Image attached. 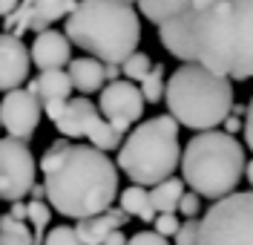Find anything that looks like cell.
<instances>
[{
	"label": "cell",
	"instance_id": "8992f818",
	"mask_svg": "<svg viewBox=\"0 0 253 245\" xmlns=\"http://www.w3.org/2000/svg\"><path fill=\"white\" fill-rule=\"evenodd\" d=\"M178 121L173 115H153L141 121L124 139L118 150V167L132 185H158L170 179L175 167H181L178 147Z\"/></svg>",
	"mask_w": 253,
	"mask_h": 245
},
{
	"label": "cell",
	"instance_id": "ba28073f",
	"mask_svg": "<svg viewBox=\"0 0 253 245\" xmlns=\"http://www.w3.org/2000/svg\"><path fill=\"white\" fill-rule=\"evenodd\" d=\"M98 110L101 107H95L86 96L69 98L66 113L55 121V127L63 139H89V145H95L104 153L107 150H121V136L124 133Z\"/></svg>",
	"mask_w": 253,
	"mask_h": 245
},
{
	"label": "cell",
	"instance_id": "5b68a950",
	"mask_svg": "<svg viewBox=\"0 0 253 245\" xmlns=\"http://www.w3.org/2000/svg\"><path fill=\"white\" fill-rule=\"evenodd\" d=\"M245 167V147L227 130L199 133L181 153V179L199 196H207L213 202L236 194Z\"/></svg>",
	"mask_w": 253,
	"mask_h": 245
},
{
	"label": "cell",
	"instance_id": "4316f807",
	"mask_svg": "<svg viewBox=\"0 0 253 245\" xmlns=\"http://www.w3.org/2000/svg\"><path fill=\"white\" fill-rule=\"evenodd\" d=\"M199 234H202V219H184L175 234V245H199Z\"/></svg>",
	"mask_w": 253,
	"mask_h": 245
},
{
	"label": "cell",
	"instance_id": "f546056e",
	"mask_svg": "<svg viewBox=\"0 0 253 245\" xmlns=\"http://www.w3.org/2000/svg\"><path fill=\"white\" fill-rule=\"evenodd\" d=\"M126 245H170L167 237H161L158 231H138L135 237H129Z\"/></svg>",
	"mask_w": 253,
	"mask_h": 245
},
{
	"label": "cell",
	"instance_id": "7c38bea8",
	"mask_svg": "<svg viewBox=\"0 0 253 245\" xmlns=\"http://www.w3.org/2000/svg\"><path fill=\"white\" fill-rule=\"evenodd\" d=\"M144 104H147V98H144L141 87H135L132 81H110L98 96L101 113L112 121L115 118H124L129 124L138 121L144 115Z\"/></svg>",
	"mask_w": 253,
	"mask_h": 245
},
{
	"label": "cell",
	"instance_id": "d4e9b609",
	"mask_svg": "<svg viewBox=\"0 0 253 245\" xmlns=\"http://www.w3.org/2000/svg\"><path fill=\"white\" fill-rule=\"evenodd\" d=\"M153 61H150V55L147 52H132L129 58H126L124 64H121V69H124L126 81H138L141 84L147 75H150V69H153Z\"/></svg>",
	"mask_w": 253,
	"mask_h": 245
},
{
	"label": "cell",
	"instance_id": "ffe728a7",
	"mask_svg": "<svg viewBox=\"0 0 253 245\" xmlns=\"http://www.w3.org/2000/svg\"><path fill=\"white\" fill-rule=\"evenodd\" d=\"M184 194H187V191H184V182L173 179V176L150 188V199H153V208H156L158 213H175Z\"/></svg>",
	"mask_w": 253,
	"mask_h": 245
},
{
	"label": "cell",
	"instance_id": "d6a6232c",
	"mask_svg": "<svg viewBox=\"0 0 253 245\" xmlns=\"http://www.w3.org/2000/svg\"><path fill=\"white\" fill-rule=\"evenodd\" d=\"M12 216L15 219H29V205H23V202H12Z\"/></svg>",
	"mask_w": 253,
	"mask_h": 245
},
{
	"label": "cell",
	"instance_id": "9c48e42d",
	"mask_svg": "<svg viewBox=\"0 0 253 245\" xmlns=\"http://www.w3.org/2000/svg\"><path fill=\"white\" fill-rule=\"evenodd\" d=\"M35 156L29 142L23 139H3L0 142V196L3 202H20L35 188Z\"/></svg>",
	"mask_w": 253,
	"mask_h": 245
},
{
	"label": "cell",
	"instance_id": "2e32d148",
	"mask_svg": "<svg viewBox=\"0 0 253 245\" xmlns=\"http://www.w3.org/2000/svg\"><path fill=\"white\" fill-rule=\"evenodd\" d=\"M126 219H129V213H126L124 208H110L107 213L78 219L75 231H78V237H81V243H84V245H104L112 231L124 228Z\"/></svg>",
	"mask_w": 253,
	"mask_h": 245
},
{
	"label": "cell",
	"instance_id": "74e56055",
	"mask_svg": "<svg viewBox=\"0 0 253 245\" xmlns=\"http://www.w3.org/2000/svg\"><path fill=\"white\" fill-rule=\"evenodd\" d=\"M245 179H248V185H251V191H253V159L248 162V167H245Z\"/></svg>",
	"mask_w": 253,
	"mask_h": 245
},
{
	"label": "cell",
	"instance_id": "4dcf8cb0",
	"mask_svg": "<svg viewBox=\"0 0 253 245\" xmlns=\"http://www.w3.org/2000/svg\"><path fill=\"white\" fill-rule=\"evenodd\" d=\"M66 98H49V101H43V115H46L49 121H58L63 113H66Z\"/></svg>",
	"mask_w": 253,
	"mask_h": 245
},
{
	"label": "cell",
	"instance_id": "8fae6325",
	"mask_svg": "<svg viewBox=\"0 0 253 245\" xmlns=\"http://www.w3.org/2000/svg\"><path fill=\"white\" fill-rule=\"evenodd\" d=\"M43 115V104L32 90H9L0 104V124L9 136L29 142Z\"/></svg>",
	"mask_w": 253,
	"mask_h": 245
},
{
	"label": "cell",
	"instance_id": "7402d4cb",
	"mask_svg": "<svg viewBox=\"0 0 253 245\" xmlns=\"http://www.w3.org/2000/svg\"><path fill=\"white\" fill-rule=\"evenodd\" d=\"M0 245H35V231L26 228L23 219H15L12 213H3V219H0Z\"/></svg>",
	"mask_w": 253,
	"mask_h": 245
},
{
	"label": "cell",
	"instance_id": "8d00e7d4",
	"mask_svg": "<svg viewBox=\"0 0 253 245\" xmlns=\"http://www.w3.org/2000/svg\"><path fill=\"white\" fill-rule=\"evenodd\" d=\"M121 72H124L121 64H107V81H121V78H118Z\"/></svg>",
	"mask_w": 253,
	"mask_h": 245
},
{
	"label": "cell",
	"instance_id": "44dd1931",
	"mask_svg": "<svg viewBox=\"0 0 253 245\" xmlns=\"http://www.w3.org/2000/svg\"><path fill=\"white\" fill-rule=\"evenodd\" d=\"M193 9V0H138V12H141L150 23L161 26L164 20L190 12Z\"/></svg>",
	"mask_w": 253,
	"mask_h": 245
},
{
	"label": "cell",
	"instance_id": "d6986e66",
	"mask_svg": "<svg viewBox=\"0 0 253 245\" xmlns=\"http://www.w3.org/2000/svg\"><path fill=\"white\" fill-rule=\"evenodd\" d=\"M121 208H124L129 216H138L141 222H156L158 211L153 208V199H150V191L144 185H129L121 191Z\"/></svg>",
	"mask_w": 253,
	"mask_h": 245
},
{
	"label": "cell",
	"instance_id": "30bf717a",
	"mask_svg": "<svg viewBox=\"0 0 253 245\" xmlns=\"http://www.w3.org/2000/svg\"><path fill=\"white\" fill-rule=\"evenodd\" d=\"M78 3L81 0H20L15 12L3 17V26H6V32L17 35V38L29 29L35 35H41L52 29V23L66 20L78 9Z\"/></svg>",
	"mask_w": 253,
	"mask_h": 245
},
{
	"label": "cell",
	"instance_id": "1f68e13d",
	"mask_svg": "<svg viewBox=\"0 0 253 245\" xmlns=\"http://www.w3.org/2000/svg\"><path fill=\"white\" fill-rule=\"evenodd\" d=\"M245 142H248V147L253 150V98H251V104H248V110H245Z\"/></svg>",
	"mask_w": 253,
	"mask_h": 245
},
{
	"label": "cell",
	"instance_id": "484cf974",
	"mask_svg": "<svg viewBox=\"0 0 253 245\" xmlns=\"http://www.w3.org/2000/svg\"><path fill=\"white\" fill-rule=\"evenodd\" d=\"M43 245H84L78 237V231L69 228V225H55V228L46 234Z\"/></svg>",
	"mask_w": 253,
	"mask_h": 245
},
{
	"label": "cell",
	"instance_id": "f1b7e54d",
	"mask_svg": "<svg viewBox=\"0 0 253 245\" xmlns=\"http://www.w3.org/2000/svg\"><path fill=\"white\" fill-rule=\"evenodd\" d=\"M153 225H156V231L161 234V237H175L178 228H181V222L175 219V213H158V219L153 222Z\"/></svg>",
	"mask_w": 253,
	"mask_h": 245
},
{
	"label": "cell",
	"instance_id": "277c9868",
	"mask_svg": "<svg viewBox=\"0 0 253 245\" xmlns=\"http://www.w3.org/2000/svg\"><path fill=\"white\" fill-rule=\"evenodd\" d=\"M167 110L181 127L216 130L233 115V81L205 64H181L167 81Z\"/></svg>",
	"mask_w": 253,
	"mask_h": 245
},
{
	"label": "cell",
	"instance_id": "ac0fdd59",
	"mask_svg": "<svg viewBox=\"0 0 253 245\" xmlns=\"http://www.w3.org/2000/svg\"><path fill=\"white\" fill-rule=\"evenodd\" d=\"M72 75L69 72H63V69H41V75L29 81V90L35 96L41 98V101H49V98H72Z\"/></svg>",
	"mask_w": 253,
	"mask_h": 245
},
{
	"label": "cell",
	"instance_id": "836d02e7",
	"mask_svg": "<svg viewBox=\"0 0 253 245\" xmlns=\"http://www.w3.org/2000/svg\"><path fill=\"white\" fill-rule=\"evenodd\" d=\"M126 243H129V240L124 237V231L118 228V231H112L110 237H107V243H104V245H126Z\"/></svg>",
	"mask_w": 253,
	"mask_h": 245
},
{
	"label": "cell",
	"instance_id": "e575fe53",
	"mask_svg": "<svg viewBox=\"0 0 253 245\" xmlns=\"http://www.w3.org/2000/svg\"><path fill=\"white\" fill-rule=\"evenodd\" d=\"M17 6H20V0H0V15H3V17L12 15Z\"/></svg>",
	"mask_w": 253,
	"mask_h": 245
},
{
	"label": "cell",
	"instance_id": "ab89813d",
	"mask_svg": "<svg viewBox=\"0 0 253 245\" xmlns=\"http://www.w3.org/2000/svg\"><path fill=\"white\" fill-rule=\"evenodd\" d=\"M121 3H126V6H132V3H138V0H121Z\"/></svg>",
	"mask_w": 253,
	"mask_h": 245
},
{
	"label": "cell",
	"instance_id": "f35d334b",
	"mask_svg": "<svg viewBox=\"0 0 253 245\" xmlns=\"http://www.w3.org/2000/svg\"><path fill=\"white\" fill-rule=\"evenodd\" d=\"M32 196H35V199H43V196H46V185H43V188L35 185V188H32Z\"/></svg>",
	"mask_w": 253,
	"mask_h": 245
},
{
	"label": "cell",
	"instance_id": "52a82bcc",
	"mask_svg": "<svg viewBox=\"0 0 253 245\" xmlns=\"http://www.w3.org/2000/svg\"><path fill=\"white\" fill-rule=\"evenodd\" d=\"M199 245H253V191L213 202L202 216Z\"/></svg>",
	"mask_w": 253,
	"mask_h": 245
},
{
	"label": "cell",
	"instance_id": "5bb4252c",
	"mask_svg": "<svg viewBox=\"0 0 253 245\" xmlns=\"http://www.w3.org/2000/svg\"><path fill=\"white\" fill-rule=\"evenodd\" d=\"M29 61L32 52L26 49V44L17 35L3 32V38H0V87H3V93L20 90V84L29 75Z\"/></svg>",
	"mask_w": 253,
	"mask_h": 245
},
{
	"label": "cell",
	"instance_id": "e0dca14e",
	"mask_svg": "<svg viewBox=\"0 0 253 245\" xmlns=\"http://www.w3.org/2000/svg\"><path fill=\"white\" fill-rule=\"evenodd\" d=\"M69 75L75 81V90L89 96V93H101L107 87V64L98 58H78L69 64Z\"/></svg>",
	"mask_w": 253,
	"mask_h": 245
},
{
	"label": "cell",
	"instance_id": "cb8c5ba5",
	"mask_svg": "<svg viewBox=\"0 0 253 245\" xmlns=\"http://www.w3.org/2000/svg\"><path fill=\"white\" fill-rule=\"evenodd\" d=\"M141 93L147 98V104H158L167 96V84H164V64H156L150 69V75L141 81Z\"/></svg>",
	"mask_w": 253,
	"mask_h": 245
},
{
	"label": "cell",
	"instance_id": "4fadbf2b",
	"mask_svg": "<svg viewBox=\"0 0 253 245\" xmlns=\"http://www.w3.org/2000/svg\"><path fill=\"white\" fill-rule=\"evenodd\" d=\"M158 41L178 61H184V64L199 61V47H196V9L164 20L158 26Z\"/></svg>",
	"mask_w": 253,
	"mask_h": 245
},
{
	"label": "cell",
	"instance_id": "3957f363",
	"mask_svg": "<svg viewBox=\"0 0 253 245\" xmlns=\"http://www.w3.org/2000/svg\"><path fill=\"white\" fill-rule=\"evenodd\" d=\"M63 29L75 47L104 64H124L141 41L138 12L121 0H81Z\"/></svg>",
	"mask_w": 253,
	"mask_h": 245
},
{
	"label": "cell",
	"instance_id": "6da1fadb",
	"mask_svg": "<svg viewBox=\"0 0 253 245\" xmlns=\"http://www.w3.org/2000/svg\"><path fill=\"white\" fill-rule=\"evenodd\" d=\"M41 173L49 205L69 219L107 213L118 196V162L95 145L55 139L41 156Z\"/></svg>",
	"mask_w": 253,
	"mask_h": 245
},
{
	"label": "cell",
	"instance_id": "7a4b0ae2",
	"mask_svg": "<svg viewBox=\"0 0 253 245\" xmlns=\"http://www.w3.org/2000/svg\"><path fill=\"white\" fill-rule=\"evenodd\" d=\"M199 64L230 81L253 78V0H219L196 9Z\"/></svg>",
	"mask_w": 253,
	"mask_h": 245
},
{
	"label": "cell",
	"instance_id": "83f0119b",
	"mask_svg": "<svg viewBox=\"0 0 253 245\" xmlns=\"http://www.w3.org/2000/svg\"><path fill=\"white\" fill-rule=\"evenodd\" d=\"M178 211L184 213L187 219H196L199 211H202V196L196 194V191H190V194L181 196V202H178Z\"/></svg>",
	"mask_w": 253,
	"mask_h": 245
},
{
	"label": "cell",
	"instance_id": "d590c367",
	"mask_svg": "<svg viewBox=\"0 0 253 245\" xmlns=\"http://www.w3.org/2000/svg\"><path fill=\"white\" fill-rule=\"evenodd\" d=\"M224 127H227V133H239V130H245V124L239 121V115H230V118L224 121Z\"/></svg>",
	"mask_w": 253,
	"mask_h": 245
},
{
	"label": "cell",
	"instance_id": "9a60e30c",
	"mask_svg": "<svg viewBox=\"0 0 253 245\" xmlns=\"http://www.w3.org/2000/svg\"><path fill=\"white\" fill-rule=\"evenodd\" d=\"M72 41L66 32H55V29H46V32L35 35V44H32V64L38 69H61V66L72 64Z\"/></svg>",
	"mask_w": 253,
	"mask_h": 245
},
{
	"label": "cell",
	"instance_id": "603a6c76",
	"mask_svg": "<svg viewBox=\"0 0 253 245\" xmlns=\"http://www.w3.org/2000/svg\"><path fill=\"white\" fill-rule=\"evenodd\" d=\"M52 205H46L43 199H32L29 202V222L32 228H35V245H43V240H46L49 234V219H52Z\"/></svg>",
	"mask_w": 253,
	"mask_h": 245
}]
</instances>
